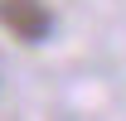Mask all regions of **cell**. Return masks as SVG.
I'll use <instances>...</instances> for the list:
<instances>
[{
	"instance_id": "1",
	"label": "cell",
	"mask_w": 126,
	"mask_h": 121,
	"mask_svg": "<svg viewBox=\"0 0 126 121\" xmlns=\"http://www.w3.org/2000/svg\"><path fill=\"white\" fill-rule=\"evenodd\" d=\"M0 24L24 44H44L53 34V10L44 0H0Z\"/></svg>"
}]
</instances>
